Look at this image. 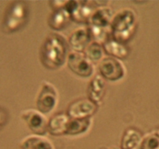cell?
<instances>
[{"mask_svg":"<svg viewBox=\"0 0 159 149\" xmlns=\"http://www.w3.org/2000/svg\"><path fill=\"white\" fill-rule=\"evenodd\" d=\"M99 71L101 75L106 79L116 81L122 79L125 74V68L118 59L106 57L99 65Z\"/></svg>","mask_w":159,"mask_h":149,"instance_id":"52a82bcc","label":"cell"},{"mask_svg":"<svg viewBox=\"0 0 159 149\" xmlns=\"http://www.w3.org/2000/svg\"><path fill=\"white\" fill-rule=\"evenodd\" d=\"M22 149H54L51 141L42 135H29L20 141Z\"/></svg>","mask_w":159,"mask_h":149,"instance_id":"8fae6325","label":"cell"},{"mask_svg":"<svg viewBox=\"0 0 159 149\" xmlns=\"http://www.w3.org/2000/svg\"><path fill=\"white\" fill-rule=\"evenodd\" d=\"M107 149H118V148H116V147H108V148Z\"/></svg>","mask_w":159,"mask_h":149,"instance_id":"7402d4cb","label":"cell"},{"mask_svg":"<svg viewBox=\"0 0 159 149\" xmlns=\"http://www.w3.org/2000/svg\"><path fill=\"white\" fill-rule=\"evenodd\" d=\"M8 120V113L3 108L0 107V129L6 125Z\"/></svg>","mask_w":159,"mask_h":149,"instance_id":"ffe728a7","label":"cell"},{"mask_svg":"<svg viewBox=\"0 0 159 149\" xmlns=\"http://www.w3.org/2000/svg\"><path fill=\"white\" fill-rule=\"evenodd\" d=\"M91 119L90 117L84 119H71L70 118L68 124L65 134L77 135L86 131L90 127Z\"/></svg>","mask_w":159,"mask_h":149,"instance_id":"2e32d148","label":"cell"},{"mask_svg":"<svg viewBox=\"0 0 159 149\" xmlns=\"http://www.w3.org/2000/svg\"><path fill=\"white\" fill-rule=\"evenodd\" d=\"M69 120L70 117L68 114L57 113L54 115L48 121V131L51 134L56 136L65 134Z\"/></svg>","mask_w":159,"mask_h":149,"instance_id":"4fadbf2b","label":"cell"},{"mask_svg":"<svg viewBox=\"0 0 159 149\" xmlns=\"http://www.w3.org/2000/svg\"><path fill=\"white\" fill-rule=\"evenodd\" d=\"M68 42L57 33L49 34L42 45L40 58L45 67L54 69L61 66L67 58Z\"/></svg>","mask_w":159,"mask_h":149,"instance_id":"6da1fadb","label":"cell"},{"mask_svg":"<svg viewBox=\"0 0 159 149\" xmlns=\"http://www.w3.org/2000/svg\"><path fill=\"white\" fill-rule=\"evenodd\" d=\"M136 23V14L131 9L120 10L112 19V34L115 40L120 42L128 40L133 33Z\"/></svg>","mask_w":159,"mask_h":149,"instance_id":"7a4b0ae2","label":"cell"},{"mask_svg":"<svg viewBox=\"0 0 159 149\" xmlns=\"http://www.w3.org/2000/svg\"><path fill=\"white\" fill-rule=\"evenodd\" d=\"M156 149H159V146H158V147H157V148Z\"/></svg>","mask_w":159,"mask_h":149,"instance_id":"603a6c76","label":"cell"},{"mask_svg":"<svg viewBox=\"0 0 159 149\" xmlns=\"http://www.w3.org/2000/svg\"><path fill=\"white\" fill-rule=\"evenodd\" d=\"M88 21L90 26L104 29L111 23L112 10L110 8L99 7L93 12Z\"/></svg>","mask_w":159,"mask_h":149,"instance_id":"7c38bea8","label":"cell"},{"mask_svg":"<svg viewBox=\"0 0 159 149\" xmlns=\"http://www.w3.org/2000/svg\"><path fill=\"white\" fill-rule=\"evenodd\" d=\"M68 68L82 77H89L94 71L93 63L81 52L73 51L68 55Z\"/></svg>","mask_w":159,"mask_h":149,"instance_id":"8992f818","label":"cell"},{"mask_svg":"<svg viewBox=\"0 0 159 149\" xmlns=\"http://www.w3.org/2000/svg\"><path fill=\"white\" fill-rule=\"evenodd\" d=\"M20 116L34 134L43 135L48 130V120L39 110L34 109L23 110L20 113Z\"/></svg>","mask_w":159,"mask_h":149,"instance_id":"5b68a950","label":"cell"},{"mask_svg":"<svg viewBox=\"0 0 159 149\" xmlns=\"http://www.w3.org/2000/svg\"><path fill=\"white\" fill-rule=\"evenodd\" d=\"M143 137L138 130L128 128L123 135L121 149H141Z\"/></svg>","mask_w":159,"mask_h":149,"instance_id":"5bb4252c","label":"cell"},{"mask_svg":"<svg viewBox=\"0 0 159 149\" xmlns=\"http://www.w3.org/2000/svg\"><path fill=\"white\" fill-rule=\"evenodd\" d=\"M28 15L26 3L23 1L12 2L7 8L2 23V29L6 33L19 30L24 25Z\"/></svg>","mask_w":159,"mask_h":149,"instance_id":"3957f363","label":"cell"},{"mask_svg":"<svg viewBox=\"0 0 159 149\" xmlns=\"http://www.w3.org/2000/svg\"><path fill=\"white\" fill-rule=\"evenodd\" d=\"M159 146V138L155 133H150L143 138L141 149H156Z\"/></svg>","mask_w":159,"mask_h":149,"instance_id":"d6986e66","label":"cell"},{"mask_svg":"<svg viewBox=\"0 0 159 149\" xmlns=\"http://www.w3.org/2000/svg\"><path fill=\"white\" fill-rule=\"evenodd\" d=\"M105 82L102 78L97 74L92 79L89 85L88 90H87L89 99L96 105L99 104L105 96Z\"/></svg>","mask_w":159,"mask_h":149,"instance_id":"30bf717a","label":"cell"},{"mask_svg":"<svg viewBox=\"0 0 159 149\" xmlns=\"http://www.w3.org/2000/svg\"><path fill=\"white\" fill-rule=\"evenodd\" d=\"M70 16H71L69 12L65 8H61V9H55L54 12L51 14L48 23L52 29L58 30L65 26Z\"/></svg>","mask_w":159,"mask_h":149,"instance_id":"e0dca14e","label":"cell"},{"mask_svg":"<svg viewBox=\"0 0 159 149\" xmlns=\"http://www.w3.org/2000/svg\"><path fill=\"white\" fill-rule=\"evenodd\" d=\"M155 134H156L157 135V137H158V138H159V128L158 129V130H156V131H155Z\"/></svg>","mask_w":159,"mask_h":149,"instance_id":"44dd1931","label":"cell"},{"mask_svg":"<svg viewBox=\"0 0 159 149\" xmlns=\"http://www.w3.org/2000/svg\"><path fill=\"white\" fill-rule=\"evenodd\" d=\"M92 36L89 29L86 28H79L76 29L70 37L68 43L76 52H81L86 49L91 41Z\"/></svg>","mask_w":159,"mask_h":149,"instance_id":"9c48e42d","label":"cell"},{"mask_svg":"<svg viewBox=\"0 0 159 149\" xmlns=\"http://www.w3.org/2000/svg\"><path fill=\"white\" fill-rule=\"evenodd\" d=\"M85 55L91 62L99 61L103 55V47L98 42H93L85 50Z\"/></svg>","mask_w":159,"mask_h":149,"instance_id":"ac0fdd59","label":"cell"},{"mask_svg":"<svg viewBox=\"0 0 159 149\" xmlns=\"http://www.w3.org/2000/svg\"><path fill=\"white\" fill-rule=\"evenodd\" d=\"M96 104L89 99H80L69 105L67 114L71 119L89 118L96 112Z\"/></svg>","mask_w":159,"mask_h":149,"instance_id":"ba28073f","label":"cell"},{"mask_svg":"<svg viewBox=\"0 0 159 149\" xmlns=\"http://www.w3.org/2000/svg\"><path fill=\"white\" fill-rule=\"evenodd\" d=\"M103 49L110 55L118 58H124L129 54L128 49L121 42L115 39H109L103 43Z\"/></svg>","mask_w":159,"mask_h":149,"instance_id":"9a60e30c","label":"cell"},{"mask_svg":"<svg viewBox=\"0 0 159 149\" xmlns=\"http://www.w3.org/2000/svg\"><path fill=\"white\" fill-rule=\"evenodd\" d=\"M58 94L54 85L48 81H43L37 99V109L42 113H48L56 107Z\"/></svg>","mask_w":159,"mask_h":149,"instance_id":"277c9868","label":"cell"}]
</instances>
